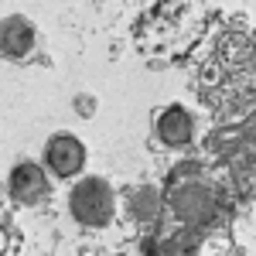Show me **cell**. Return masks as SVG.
<instances>
[{
    "mask_svg": "<svg viewBox=\"0 0 256 256\" xmlns=\"http://www.w3.org/2000/svg\"><path fill=\"white\" fill-rule=\"evenodd\" d=\"M44 158H48V168H52L55 174L72 178L76 171H82V164H86V147H82L76 137H52Z\"/></svg>",
    "mask_w": 256,
    "mask_h": 256,
    "instance_id": "cell-3",
    "label": "cell"
},
{
    "mask_svg": "<svg viewBox=\"0 0 256 256\" xmlns=\"http://www.w3.org/2000/svg\"><path fill=\"white\" fill-rule=\"evenodd\" d=\"M130 205H134L137 218H150L158 212V192H154V188H140V192H134Z\"/></svg>",
    "mask_w": 256,
    "mask_h": 256,
    "instance_id": "cell-7",
    "label": "cell"
},
{
    "mask_svg": "<svg viewBox=\"0 0 256 256\" xmlns=\"http://www.w3.org/2000/svg\"><path fill=\"white\" fill-rule=\"evenodd\" d=\"M34 48V31L24 18H7L4 20V52L10 58H24Z\"/></svg>",
    "mask_w": 256,
    "mask_h": 256,
    "instance_id": "cell-6",
    "label": "cell"
},
{
    "mask_svg": "<svg viewBox=\"0 0 256 256\" xmlns=\"http://www.w3.org/2000/svg\"><path fill=\"white\" fill-rule=\"evenodd\" d=\"M171 208L181 222L188 226H212L218 218V195L205 178H192V181H174L171 184Z\"/></svg>",
    "mask_w": 256,
    "mask_h": 256,
    "instance_id": "cell-1",
    "label": "cell"
},
{
    "mask_svg": "<svg viewBox=\"0 0 256 256\" xmlns=\"http://www.w3.org/2000/svg\"><path fill=\"white\" fill-rule=\"evenodd\" d=\"M68 208L86 226H106L113 216V192L99 178H86L82 184H76V192L68 198Z\"/></svg>",
    "mask_w": 256,
    "mask_h": 256,
    "instance_id": "cell-2",
    "label": "cell"
},
{
    "mask_svg": "<svg viewBox=\"0 0 256 256\" xmlns=\"http://www.w3.org/2000/svg\"><path fill=\"white\" fill-rule=\"evenodd\" d=\"M158 134H160L164 144L181 147V144H188V140H192V116H188L181 106H171V110H164V113H160Z\"/></svg>",
    "mask_w": 256,
    "mask_h": 256,
    "instance_id": "cell-5",
    "label": "cell"
},
{
    "mask_svg": "<svg viewBox=\"0 0 256 256\" xmlns=\"http://www.w3.org/2000/svg\"><path fill=\"white\" fill-rule=\"evenodd\" d=\"M44 188H48V181H44V171H41L38 164H18L14 168V174H10V192H14V198H20V202H38L44 195Z\"/></svg>",
    "mask_w": 256,
    "mask_h": 256,
    "instance_id": "cell-4",
    "label": "cell"
}]
</instances>
